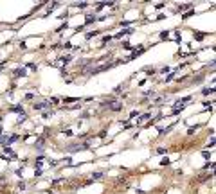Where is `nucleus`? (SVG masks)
Masks as SVG:
<instances>
[{
	"label": "nucleus",
	"mask_w": 216,
	"mask_h": 194,
	"mask_svg": "<svg viewBox=\"0 0 216 194\" xmlns=\"http://www.w3.org/2000/svg\"><path fill=\"white\" fill-rule=\"evenodd\" d=\"M103 106H106L108 110H112V112H121L122 110V103H119V101H105L103 103Z\"/></svg>",
	"instance_id": "obj_1"
},
{
	"label": "nucleus",
	"mask_w": 216,
	"mask_h": 194,
	"mask_svg": "<svg viewBox=\"0 0 216 194\" xmlns=\"http://www.w3.org/2000/svg\"><path fill=\"white\" fill-rule=\"evenodd\" d=\"M49 106H50V103H49V101H42V103H34V104H33L34 110H47Z\"/></svg>",
	"instance_id": "obj_2"
},
{
	"label": "nucleus",
	"mask_w": 216,
	"mask_h": 194,
	"mask_svg": "<svg viewBox=\"0 0 216 194\" xmlns=\"http://www.w3.org/2000/svg\"><path fill=\"white\" fill-rule=\"evenodd\" d=\"M43 144H45V137H38V140H36L34 147H36L38 151H42V149H43Z\"/></svg>",
	"instance_id": "obj_3"
},
{
	"label": "nucleus",
	"mask_w": 216,
	"mask_h": 194,
	"mask_svg": "<svg viewBox=\"0 0 216 194\" xmlns=\"http://www.w3.org/2000/svg\"><path fill=\"white\" fill-rule=\"evenodd\" d=\"M115 2H114V0H103V2H99L97 4V11L99 9H103V7H106V6H114Z\"/></svg>",
	"instance_id": "obj_4"
},
{
	"label": "nucleus",
	"mask_w": 216,
	"mask_h": 194,
	"mask_svg": "<svg viewBox=\"0 0 216 194\" xmlns=\"http://www.w3.org/2000/svg\"><path fill=\"white\" fill-rule=\"evenodd\" d=\"M96 20H97V16H94V15H88V16H87V20H85V24L88 25V24H92V22H96Z\"/></svg>",
	"instance_id": "obj_5"
},
{
	"label": "nucleus",
	"mask_w": 216,
	"mask_h": 194,
	"mask_svg": "<svg viewBox=\"0 0 216 194\" xmlns=\"http://www.w3.org/2000/svg\"><path fill=\"white\" fill-rule=\"evenodd\" d=\"M131 32H133V29H124L122 32H119V34H117L115 38H122V34H131Z\"/></svg>",
	"instance_id": "obj_6"
},
{
	"label": "nucleus",
	"mask_w": 216,
	"mask_h": 194,
	"mask_svg": "<svg viewBox=\"0 0 216 194\" xmlns=\"http://www.w3.org/2000/svg\"><path fill=\"white\" fill-rule=\"evenodd\" d=\"M15 75H16V77H20V75H25V68H16V70H15Z\"/></svg>",
	"instance_id": "obj_7"
},
{
	"label": "nucleus",
	"mask_w": 216,
	"mask_h": 194,
	"mask_svg": "<svg viewBox=\"0 0 216 194\" xmlns=\"http://www.w3.org/2000/svg\"><path fill=\"white\" fill-rule=\"evenodd\" d=\"M79 99H76V97H63V103H78Z\"/></svg>",
	"instance_id": "obj_8"
},
{
	"label": "nucleus",
	"mask_w": 216,
	"mask_h": 194,
	"mask_svg": "<svg viewBox=\"0 0 216 194\" xmlns=\"http://www.w3.org/2000/svg\"><path fill=\"white\" fill-rule=\"evenodd\" d=\"M193 4H184V6H178V11H186V9H191Z\"/></svg>",
	"instance_id": "obj_9"
},
{
	"label": "nucleus",
	"mask_w": 216,
	"mask_h": 194,
	"mask_svg": "<svg viewBox=\"0 0 216 194\" xmlns=\"http://www.w3.org/2000/svg\"><path fill=\"white\" fill-rule=\"evenodd\" d=\"M59 59H61V63H65V65H67V63L72 61V56H63V58H59Z\"/></svg>",
	"instance_id": "obj_10"
},
{
	"label": "nucleus",
	"mask_w": 216,
	"mask_h": 194,
	"mask_svg": "<svg viewBox=\"0 0 216 194\" xmlns=\"http://www.w3.org/2000/svg\"><path fill=\"white\" fill-rule=\"evenodd\" d=\"M203 38H205V32H196V34H194V40H198V41L203 40Z\"/></svg>",
	"instance_id": "obj_11"
},
{
	"label": "nucleus",
	"mask_w": 216,
	"mask_h": 194,
	"mask_svg": "<svg viewBox=\"0 0 216 194\" xmlns=\"http://www.w3.org/2000/svg\"><path fill=\"white\" fill-rule=\"evenodd\" d=\"M213 174H202V176H198V181H205L207 178H211Z\"/></svg>",
	"instance_id": "obj_12"
},
{
	"label": "nucleus",
	"mask_w": 216,
	"mask_h": 194,
	"mask_svg": "<svg viewBox=\"0 0 216 194\" xmlns=\"http://www.w3.org/2000/svg\"><path fill=\"white\" fill-rule=\"evenodd\" d=\"M99 178H103L101 172H94V174H92V181H94V180H99Z\"/></svg>",
	"instance_id": "obj_13"
},
{
	"label": "nucleus",
	"mask_w": 216,
	"mask_h": 194,
	"mask_svg": "<svg viewBox=\"0 0 216 194\" xmlns=\"http://www.w3.org/2000/svg\"><path fill=\"white\" fill-rule=\"evenodd\" d=\"M11 112H20V113H24L22 106H13V108H11Z\"/></svg>",
	"instance_id": "obj_14"
},
{
	"label": "nucleus",
	"mask_w": 216,
	"mask_h": 194,
	"mask_svg": "<svg viewBox=\"0 0 216 194\" xmlns=\"http://www.w3.org/2000/svg\"><path fill=\"white\" fill-rule=\"evenodd\" d=\"M202 92H203V95H209V94H213V92H214V88H203Z\"/></svg>",
	"instance_id": "obj_15"
},
{
	"label": "nucleus",
	"mask_w": 216,
	"mask_h": 194,
	"mask_svg": "<svg viewBox=\"0 0 216 194\" xmlns=\"http://www.w3.org/2000/svg\"><path fill=\"white\" fill-rule=\"evenodd\" d=\"M97 34H99V32H97V31H94V32H88V34H87V40H90L92 36H97Z\"/></svg>",
	"instance_id": "obj_16"
},
{
	"label": "nucleus",
	"mask_w": 216,
	"mask_h": 194,
	"mask_svg": "<svg viewBox=\"0 0 216 194\" xmlns=\"http://www.w3.org/2000/svg\"><path fill=\"white\" fill-rule=\"evenodd\" d=\"M18 189H22V191L25 189V181H24V180H22V181H18Z\"/></svg>",
	"instance_id": "obj_17"
},
{
	"label": "nucleus",
	"mask_w": 216,
	"mask_h": 194,
	"mask_svg": "<svg viewBox=\"0 0 216 194\" xmlns=\"http://www.w3.org/2000/svg\"><path fill=\"white\" fill-rule=\"evenodd\" d=\"M122 47H124L126 50H131V45H130V43H128V41H124V43H122Z\"/></svg>",
	"instance_id": "obj_18"
},
{
	"label": "nucleus",
	"mask_w": 216,
	"mask_h": 194,
	"mask_svg": "<svg viewBox=\"0 0 216 194\" xmlns=\"http://www.w3.org/2000/svg\"><path fill=\"white\" fill-rule=\"evenodd\" d=\"M168 36H169V32H168V31H164V32H162V34H160V38H162V40H166Z\"/></svg>",
	"instance_id": "obj_19"
},
{
	"label": "nucleus",
	"mask_w": 216,
	"mask_h": 194,
	"mask_svg": "<svg viewBox=\"0 0 216 194\" xmlns=\"http://www.w3.org/2000/svg\"><path fill=\"white\" fill-rule=\"evenodd\" d=\"M150 117H151V115H150V113H146V115H142V117H141V119H139V122H141V121H146V119H150Z\"/></svg>",
	"instance_id": "obj_20"
},
{
	"label": "nucleus",
	"mask_w": 216,
	"mask_h": 194,
	"mask_svg": "<svg viewBox=\"0 0 216 194\" xmlns=\"http://www.w3.org/2000/svg\"><path fill=\"white\" fill-rule=\"evenodd\" d=\"M189 16H193V11H189V13H186V15H184V16H182V18H184V20H187V18H189Z\"/></svg>",
	"instance_id": "obj_21"
},
{
	"label": "nucleus",
	"mask_w": 216,
	"mask_h": 194,
	"mask_svg": "<svg viewBox=\"0 0 216 194\" xmlns=\"http://www.w3.org/2000/svg\"><path fill=\"white\" fill-rule=\"evenodd\" d=\"M76 6H78V7H87V6H88V4H87V2H78V4H76Z\"/></svg>",
	"instance_id": "obj_22"
},
{
	"label": "nucleus",
	"mask_w": 216,
	"mask_h": 194,
	"mask_svg": "<svg viewBox=\"0 0 216 194\" xmlns=\"http://www.w3.org/2000/svg\"><path fill=\"white\" fill-rule=\"evenodd\" d=\"M194 131H196V128H189V129H187V135H193Z\"/></svg>",
	"instance_id": "obj_23"
},
{
	"label": "nucleus",
	"mask_w": 216,
	"mask_h": 194,
	"mask_svg": "<svg viewBox=\"0 0 216 194\" xmlns=\"http://www.w3.org/2000/svg\"><path fill=\"white\" fill-rule=\"evenodd\" d=\"M112 40V36H103V43H106V41H110Z\"/></svg>",
	"instance_id": "obj_24"
},
{
	"label": "nucleus",
	"mask_w": 216,
	"mask_h": 194,
	"mask_svg": "<svg viewBox=\"0 0 216 194\" xmlns=\"http://www.w3.org/2000/svg\"><path fill=\"white\" fill-rule=\"evenodd\" d=\"M50 115H52V112H43V117L47 119V117H50Z\"/></svg>",
	"instance_id": "obj_25"
},
{
	"label": "nucleus",
	"mask_w": 216,
	"mask_h": 194,
	"mask_svg": "<svg viewBox=\"0 0 216 194\" xmlns=\"http://www.w3.org/2000/svg\"><path fill=\"white\" fill-rule=\"evenodd\" d=\"M0 135H2V128H0Z\"/></svg>",
	"instance_id": "obj_26"
},
{
	"label": "nucleus",
	"mask_w": 216,
	"mask_h": 194,
	"mask_svg": "<svg viewBox=\"0 0 216 194\" xmlns=\"http://www.w3.org/2000/svg\"><path fill=\"white\" fill-rule=\"evenodd\" d=\"M0 122H2V117H0Z\"/></svg>",
	"instance_id": "obj_27"
}]
</instances>
